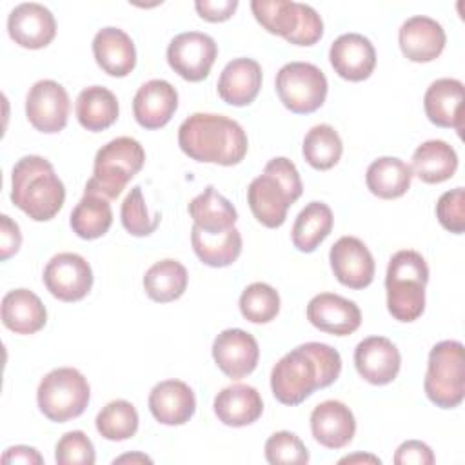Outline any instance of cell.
<instances>
[{
  "label": "cell",
  "instance_id": "35",
  "mask_svg": "<svg viewBox=\"0 0 465 465\" xmlns=\"http://www.w3.org/2000/svg\"><path fill=\"white\" fill-rule=\"evenodd\" d=\"M71 229L78 238L94 240L104 236L113 223L111 203L105 196L84 191L82 200L71 213Z\"/></svg>",
  "mask_w": 465,
  "mask_h": 465
},
{
  "label": "cell",
  "instance_id": "29",
  "mask_svg": "<svg viewBox=\"0 0 465 465\" xmlns=\"http://www.w3.org/2000/svg\"><path fill=\"white\" fill-rule=\"evenodd\" d=\"M189 214L193 218V225L209 234L225 232L234 227L238 220V213L234 205L220 194L213 185H207L203 193L194 196L189 203Z\"/></svg>",
  "mask_w": 465,
  "mask_h": 465
},
{
  "label": "cell",
  "instance_id": "13",
  "mask_svg": "<svg viewBox=\"0 0 465 465\" xmlns=\"http://www.w3.org/2000/svg\"><path fill=\"white\" fill-rule=\"evenodd\" d=\"M25 114L40 133H58L67 125L69 94L54 80H38L27 93Z\"/></svg>",
  "mask_w": 465,
  "mask_h": 465
},
{
  "label": "cell",
  "instance_id": "27",
  "mask_svg": "<svg viewBox=\"0 0 465 465\" xmlns=\"http://www.w3.org/2000/svg\"><path fill=\"white\" fill-rule=\"evenodd\" d=\"M216 418L229 427H245L254 423L263 412L260 392L245 383H232L222 389L214 398Z\"/></svg>",
  "mask_w": 465,
  "mask_h": 465
},
{
  "label": "cell",
  "instance_id": "25",
  "mask_svg": "<svg viewBox=\"0 0 465 465\" xmlns=\"http://www.w3.org/2000/svg\"><path fill=\"white\" fill-rule=\"evenodd\" d=\"M463 84L456 78L434 80L423 96L427 118L438 127H452L463 131Z\"/></svg>",
  "mask_w": 465,
  "mask_h": 465
},
{
  "label": "cell",
  "instance_id": "36",
  "mask_svg": "<svg viewBox=\"0 0 465 465\" xmlns=\"http://www.w3.org/2000/svg\"><path fill=\"white\" fill-rule=\"evenodd\" d=\"M187 280V269L178 260L165 258L147 269L143 276V289L151 300L169 303L185 292Z\"/></svg>",
  "mask_w": 465,
  "mask_h": 465
},
{
  "label": "cell",
  "instance_id": "46",
  "mask_svg": "<svg viewBox=\"0 0 465 465\" xmlns=\"http://www.w3.org/2000/svg\"><path fill=\"white\" fill-rule=\"evenodd\" d=\"M22 245V232L16 222L7 214L0 216V260H7L18 252Z\"/></svg>",
  "mask_w": 465,
  "mask_h": 465
},
{
  "label": "cell",
  "instance_id": "14",
  "mask_svg": "<svg viewBox=\"0 0 465 465\" xmlns=\"http://www.w3.org/2000/svg\"><path fill=\"white\" fill-rule=\"evenodd\" d=\"M336 280L349 289H365L374 280V258L367 245L356 236H341L329 252Z\"/></svg>",
  "mask_w": 465,
  "mask_h": 465
},
{
  "label": "cell",
  "instance_id": "20",
  "mask_svg": "<svg viewBox=\"0 0 465 465\" xmlns=\"http://www.w3.org/2000/svg\"><path fill=\"white\" fill-rule=\"evenodd\" d=\"M398 42L405 58L423 64L441 54L447 36L440 22L425 15H416L401 24Z\"/></svg>",
  "mask_w": 465,
  "mask_h": 465
},
{
  "label": "cell",
  "instance_id": "49",
  "mask_svg": "<svg viewBox=\"0 0 465 465\" xmlns=\"http://www.w3.org/2000/svg\"><path fill=\"white\" fill-rule=\"evenodd\" d=\"M360 461L381 463V460L378 456H372V454H352V456H345V458L340 460V463H360Z\"/></svg>",
  "mask_w": 465,
  "mask_h": 465
},
{
  "label": "cell",
  "instance_id": "28",
  "mask_svg": "<svg viewBox=\"0 0 465 465\" xmlns=\"http://www.w3.org/2000/svg\"><path fill=\"white\" fill-rule=\"evenodd\" d=\"M47 322L42 300L29 289L9 291L2 298V323L16 334H35Z\"/></svg>",
  "mask_w": 465,
  "mask_h": 465
},
{
  "label": "cell",
  "instance_id": "43",
  "mask_svg": "<svg viewBox=\"0 0 465 465\" xmlns=\"http://www.w3.org/2000/svg\"><path fill=\"white\" fill-rule=\"evenodd\" d=\"M436 216L443 229L461 234L465 229V191L463 187L450 189L438 198Z\"/></svg>",
  "mask_w": 465,
  "mask_h": 465
},
{
  "label": "cell",
  "instance_id": "23",
  "mask_svg": "<svg viewBox=\"0 0 465 465\" xmlns=\"http://www.w3.org/2000/svg\"><path fill=\"white\" fill-rule=\"evenodd\" d=\"M149 411L162 425H183L196 411V398L185 381L163 380L149 394Z\"/></svg>",
  "mask_w": 465,
  "mask_h": 465
},
{
  "label": "cell",
  "instance_id": "31",
  "mask_svg": "<svg viewBox=\"0 0 465 465\" xmlns=\"http://www.w3.org/2000/svg\"><path fill=\"white\" fill-rule=\"evenodd\" d=\"M74 111L84 129L98 133L116 122L120 107L113 91L102 85H89L80 91Z\"/></svg>",
  "mask_w": 465,
  "mask_h": 465
},
{
  "label": "cell",
  "instance_id": "15",
  "mask_svg": "<svg viewBox=\"0 0 465 465\" xmlns=\"http://www.w3.org/2000/svg\"><path fill=\"white\" fill-rule=\"evenodd\" d=\"M213 358L225 376L240 380L256 369L260 347L247 331L225 329L213 341Z\"/></svg>",
  "mask_w": 465,
  "mask_h": 465
},
{
  "label": "cell",
  "instance_id": "45",
  "mask_svg": "<svg viewBox=\"0 0 465 465\" xmlns=\"http://www.w3.org/2000/svg\"><path fill=\"white\" fill-rule=\"evenodd\" d=\"M198 15L207 22H225L238 7V0H196Z\"/></svg>",
  "mask_w": 465,
  "mask_h": 465
},
{
  "label": "cell",
  "instance_id": "24",
  "mask_svg": "<svg viewBox=\"0 0 465 465\" xmlns=\"http://www.w3.org/2000/svg\"><path fill=\"white\" fill-rule=\"evenodd\" d=\"M218 96L234 107L254 102L262 87V67L252 58L231 60L218 78Z\"/></svg>",
  "mask_w": 465,
  "mask_h": 465
},
{
  "label": "cell",
  "instance_id": "6",
  "mask_svg": "<svg viewBox=\"0 0 465 465\" xmlns=\"http://www.w3.org/2000/svg\"><path fill=\"white\" fill-rule=\"evenodd\" d=\"M143 162L145 151L140 142L131 136H118L98 149L85 191L113 200L143 167Z\"/></svg>",
  "mask_w": 465,
  "mask_h": 465
},
{
  "label": "cell",
  "instance_id": "26",
  "mask_svg": "<svg viewBox=\"0 0 465 465\" xmlns=\"http://www.w3.org/2000/svg\"><path fill=\"white\" fill-rule=\"evenodd\" d=\"M93 54L102 71L111 76H127L136 65V49L131 36L120 27H104L93 38Z\"/></svg>",
  "mask_w": 465,
  "mask_h": 465
},
{
  "label": "cell",
  "instance_id": "32",
  "mask_svg": "<svg viewBox=\"0 0 465 465\" xmlns=\"http://www.w3.org/2000/svg\"><path fill=\"white\" fill-rule=\"evenodd\" d=\"M412 169L400 158L381 156L374 160L365 173L367 189L383 200H392L403 196L412 180Z\"/></svg>",
  "mask_w": 465,
  "mask_h": 465
},
{
  "label": "cell",
  "instance_id": "21",
  "mask_svg": "<svg viewBox=\"0 0 465 465\" xmlns=\"http://www.w3.org/2000/svg\"><path fill=\"white\" fill-rule=\"evenodd\" d=\"M311 430L320 445L327 449H343L352 441L356 432V420L345 403L338 400H327L312 409Z\"/></svg>",
  "mask_w": 465,
  "mask_h": 465
},
{
  "label": "cell",
  "instance_id": "2",
  "mask_svg": "<svg viewBox=\"0 0 465 465\" xmlns=\"http://www.w3.org/2000/svg\"><path fill=\"white\" fill-rule=\"evenodd\" d=\"M178 145L196 162L236 165L247 153V134L223 114L194 113L178 127Z\"/></svg>",
  "mask_w": 465,
  "mask_h": 465
},
{
  "label": "cell",
  "instance_id": "1",
  "mask_svg": "<svg viewBox=\"0 0 465 465\" xmlns=\"http://www.w3.org/2000/svg\"><path fill=\"white\" fill-rule=\"evenodd\" d=\"M341 372V356L320 341L298 345L278 360L271 372V389L283 405H300L314 391L332 385Z\"/></svg>",
  "mask_w": 465,
  "mask_h": 465
},
{
  "label": "cell",
  "instance_id": "19",
  "mask_svg": "<svg viewBox=\"0 0 465 465\" xmlns=\"http://www.w3.org/2000/svg\"><path fill=\"white\" fill-rule=\"evenodd\" d=\"M307 320L327 334L347 336L360 327L361 311L352 300L334 292H320L307 305Z\"/></svg>",
  "mask_w": 465,
  "mask_h": 465
},
{
  "label": "cell",
  "instance_id": "30",
  "mask_svg": "<svg viewBox=\"0 0 465 465\" xmlns=\"http://www.w3.org/2000/svg\"><path fill=\"white\" fill-rule=\"evenodd\" d=\"M412 174L425 183H441L458 169V154L443 140H427L412 154Z\"/></svg>",
  "mask_w": 465,
  "mask_h": 465
},
{
  "label": "cell",
  "instance_id": "38",
  "mask_svg": "<svg viewBox=\"0 0 465 465\" xmlns=\"http://www.w3.org/2000/svg\"><path fill=\"white\" fill-rule=\"evenodd\" d=\"M138 412L127 400L109 401L96 416V430L109 441H124L138 430Z\"/></svg>",
  "mask_w": 465,
  "mask_h": 465
},
{
  "label": "cell",
  "instance_id": "34",
  "mask_svg": "<svg viewBox=\"0 0 465 465\" xmlns=\"http://www.w3.org/2000/svg\"><path fill=\"white\" fill-rule=\"evenodd\" d=\"M191 243L196 256L209 267H227L236 262L242 252V234L236 227L225 232L209 234L193 225Z\"/></svg>",
  "mask_w": 465,
  "mask_h": 465
},
{
  "label": "cell",
  "instance_id": "48",
  "mask_svg": "<svg viewBox=\"0 0 465 465\" xmlns=\"http://www.w3.org/2000/svg\"><path fill=\"white\" fill-rule=\"evenodd\" d=\"M113 463L114 465L116 463H153V460L142 452H134V454H124L120 458H114Z\"/></svg>",
  "mask_w": 465,
  "mask_h": 465
},
{
  "label": "cell",
  "instance_id": "11",
  "mask_svg": "<svg viewBox=\"0 0 465 465\" xmlns=\"http://www.w3.org/2000/svg\"><path fill=\"white\" fill-rule=\"evenodd\" d=\"M216 56L218 45L214 38L200 31L180 33L167 45L171 69L187 82H202L207 78Z\"/></svg>",
  "mask_w": 465,
  "mask_h": 465
},
{
  "label": "cell",
  "instance_id": "22",
  "mask_svg": "<svg viewBox=\"0 0 465 465\" xmlns=\"http://www.w3.org/2000/svg\"><path fill=\"white\" fill-rule=\"evenodd\" d=\"M178 107V93L167 80L145 82L133 98L134 120L145 129L163 127Z\"/></svg>",
  "mask_w": 465,
  "mask_h": 465
},
{
  "label": "cell",
  "instance_id": "44",
  "mask_svg": "<svg viewBox=\"0 0 465 465\" xmlns=\"http://www.w3.org/2000/svg\"><path fill=\"white\" fill-rule=\"evenodd\" d=\"M436 461L430 447L423 441L418 440H409L403 441L394 454V463L396 465H432Z\"/></svg>",
  "mask_w": 465,
  "mask_h": 465
},
{
  "label": "cell",
  "instance_id": "33",
  "mask_svg": "<svg viewBox=\"0 0 465 465\" xmlns=\"http://www.w3.org/2000/svg\"><path fill=\"white\" fill-rule=\"evenodd\" d=\"M332 211L323 202H309L296 216L291 236L300 252H312L332 231Z\"/></svg>",
  "mask_w": 465,
  "mask_h": 465
},
{
  "label": "cell",
  "instance_id": "8",
  "mask_svg": "<svg viewBox=\"0 0 465 465\" xmlns=\"http://www.w3.org/2000/svg\"><path fill=\"white\" fill-rule=\"evenodd\" d=\"M423 389L440 409H454L463 401L465 358L460 341L443 340L430 349Z\"/></svg>",
  "mask_w": 465,
  "mask_h": 465
},
{
  "label": "cell",
  "instance_id": "47",
  "mask_svg": "<svg viewBox=\"0 0 465 465\" xmlns=\"http://www.w3.org/2000/svg\"><path fill=\"white\" fill-rule=\"evenodd\" d=\"M2 463H24V465H42L44 458L40 452L33 447L27 445H15L4 450L2 454Z\"/></svg>",
  "mask_w": 465,
  "mask_h": 465
},
{
  "label": "cell",
  "instance_id": "3",
  "mask_svg": "<svg viewBox=\"0 0 465 465\" xmlns=\"http://www.w3.org/2000/svg\"><path fill=\"white\" fill-rule=\"evenodd\" d=\"M65 200V187L44 156L20 158L11 173V202L35 222H47L58 214Z\"/></svg>",
  "mask_w": 465,
  "mask_h": 465
},
{
  "label": "cell",
  "instance_id": "4",
  "mask_svg": "<svg viewBox=\"0 0 465 465\" xmlns=\"http://www.w3.org/2000/svg\"><path fill=\"white\" fill-rule=\"evenodd\" d=\"M303 185L296 165L278 156L265 163L263 174L256 176L247 187V203L254 218L269 227L276 229L283 225L287 209L302 196Z\"/></svg>",
  "mask_w": 465,
  "mask_h": 465
},
{
  "label": "cell",
  "instance_id": "5",
  "mask_svg": "<svg viewBox=\"0 0 465 465\" xmlns=\"http://www.w3.org/2000/svg\"><path fill=\"white\" fill-rule=\"evenodd\" d=\"M429 282V267L425 258L403 249L391 256L385 274L387 309L398 322H414L425 309V285Z\"/></svg>",
  "mask_w": 465,
  "mask_h": 465
},
{
  "label": "cell",
  "instance_id": "7",
  "mask_svg": "<svg viewBox=\"0 0 465 465\" xmlns=\"http://www.w3.org/2000/svg\"><path fill=\"white\" fill-rule=\"evenodd\" d=\"M258 24L294 45H312L323 36V22L314 7L292 0H252Z\"/></svg>",
  "mask_w": 465,
  "mask_h": 465
},
{
  "label": "cell",
  "instance_id": "17",
  "mask_svg": "<svg viewBox=\"0 0 465 465\" xmlns=\"http://www.w3.org/2000/svg\"><path fill=\"white\" fill-rule=\"evenodd\" d=\"M354 365L365 381L372 385H387L398 376L401 356L389 338L369 336L356 345Z\"/></svg>",
  "mask_w": 465,
  "mask_h": 465
},
{
  "label": "cell",
  "instance_id": "12",
  "mask_svg": "<svg viewBox=\"0 0 465 465\" xmlns=\"http://www.w3.org/2000/svg\"><path fill=\"white\" fill-rule=\"evenodd\" d=\"M47 291L62 302H78L93 287V271L87 260L76 252L54 254L44 269Z\"/></svg>",
  "mask_w": 465,
  "mask_h": 465
},
{
  "label": "cell",
  "instance_id": "37",
  "mask_svg": "<svg viewBox=\"0 0 465 465\" xmlns=\"http://www.w3.org/2000/svg\"><path fill=\"white\" fill-rule=\"evenodd\" d=\"M302 153L305 162L311 167L318 171H327L340 162L343 153V143L332 125L320 124L307 131L303 138Z\"/></svg>",
  "mask_w": 465,
  "mask_h": 465
},
{
  "label": "cell",
  "instance_id": "40",
  "mask_svg": "<svg viewBox=\"0 0 465 465\" xmlns=\"http://www.w3.org/2000/svg\"><path fill=\"white\" fill-rule=\"evenodd\" d=\"M120 218L124 229L133 236H149L160 223V213L149 216L140 185H134L122 202Z\"/></svg>",
  "mask_w": 465,
  "mask_h": 465
},
{
  "label": "cell",
  "instance_id": "16",
  "mask_svg": "<svg viewBox=\"0 0 465 465\" xmlns=\"http://www.w3.org/2000/svg\"><path fill=\"white\" fill-rule=\"evenodd\" d=\"M7 31L15 44L25 49H42L56 36V22L45 5L24 2L9 13Z\"/></svg>",
  "mask_w": 465,
  "mask_h": 465
},
{
  "label": "cell",
  "instance_id": "39",
  "mask_svg": "<svg viewBox=\"0 0 465 465\" xmlns=\"http://www.w3.org/2000/svg\"><path fill=\"white\" fill-rule=\"evenodd\" d=\"M240 312L252 323H269L280 312V294L263 282L247 285L240 296Z\"/></svg>",
  "mask_w": 465,
  "mask_h": 465
},
{
  "label": "cell",
  "instance_id": "41",
  "mask_svg": "<svg viewBox=\"0 0 465 465\" xmlns=\"http://www.w3.org/2000/svg\"><path fill=\"white\" fill-rule=\"evenodd\" d=\"M265 460L271 465H305L309 450L294 432L278 430L265 441Z\"/></svg>",
  "mask_w": 465,
  "mask_h": 465
},
{
  "label": "cell",
  "instance_id": "18",
  "mask_svg": "<svg viewBox=\"0 0 465 465\" xmlns=\"http://www.w3.org/2000/svg\"><path fill=\"white\" fill-rule=\"evenodd\" d=\"M329 60L338 76L349 82H361L374 71L376 51L367 36L345 33L331 44Z\"/></svg>",
  "mask_w": 465,
  "mask_h": 465
},
{
  "label": "cell",
  "instance_id": "10",
  "mask_svg": "<svg viewBox=\"0 0 465 465\" xmlns=\"http://www.w3.org/2000/svg\"><path fill=\"white\" fill-rule=\"evenodd\" d=\"M276 93L280 102L296 114L320 109L327 96V78L320 67L309 62H289L276 73Z\"/></svg>",
  "mask_w": 465,
  "mask_h": 465
},
{
  "label": "cell",
  "instance_id": "9",
  "mask_svg": "<svg viewBox=\"0 0 465 465\" xmlns=\"http://www.w3.org/2000/svg\"><path fill=\"white\" fill-rule=\"evenodd\" d=\"M91 398L85 376L73 367H58L47 372L36 391V401L45 418L56 423L78 418Z\"/></svg>",
  "mask_w": 465,
  "mask_h": 465
},
{
  "label": "cell",
  "instance_id": "42",
  "mask_svg": "<svg viewBox=\"0 0 465 465\" xmlns=\"http://www.w3.org/2000/svg\"><path fill=\"white\" fill-rule=\"evenodd\" d=\"M54 460L58 465H93L96 461L93 441L82 430H69L58 440Z\"/></svg>",
  "mask_w": 465,
  "mask_h": 465
}]
</instances>
